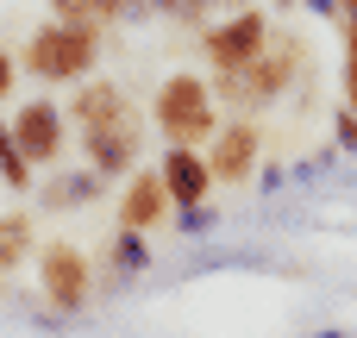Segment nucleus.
<instances>
[{"label": "nucleus", "mask_w": 357, "mask_h": 338, "mask_svg": "<svg viewBox=\"0 0 357 338\" xmlns=\"http://www.w3.org/2000/svg\"><path fill=\"white\" fill-rule=\"evenodd\" d=\"M163 207H169L163 176H138V182L126 188V201H119V226H126V232H144V226L163 220Z\"/></svg>", "instance_id": "9"}, {"label": "nucleus", "mask_w": 357, "mask_h": 338, "mask_svg": "<svg viewBox=\"0 0 357 338\" xmlns=\"http://www.w3.org/2000/svg\"><path fill=\"white\" fill-rule=\"evenodd\" d=\"M157 119H163V132L176 138V151H188L201 132H213L207 82H201V75H169V82H163V94H157Z\"/></svg>", "instance_id": "1"}, {"label": "nucleus", "mask_w": 357, "mask_h": 338, "mask_svg": "<svg viewBox=\"0 0 357 338\" xmlns=\"http://www.w3.org/2000/svg\"><path fill=\"white\" fill-rule=\"evenodd\" d=\"M25 56H31V69L50 75V82H56V75H82V69L94 63V31H75V25L56 19V25H44V31L31 38Z\"/></svg>", "instance_id": "2"}, {"label": "nucleus", "mask_w": 357, "mask_h": 338, "mask_svg": "<svg viewBox=\"0 0 357 338\" xmlns=\"http://www.w3.org/2000/svg\"><path fill=\"white\" fill-rule=\"evenodd\" d=\"M339 151H357V113H339Z\"/></svg>", "instance_id": "15"}, {"label": "nucleus", "mask_w": 357, "mask_h": 338, "mask_svg": "<svg viewBox=\"0 0 357 338\" xmlns=\"http://www.w3.org/2000/svg\"><path fill=\"white\" fill-rule=\"evenodd\" d=\"M264 44H270L264 13H238V19H226V25H213V31H207V56H213L226 75L251 69V63L264 56Z\"/></svg>", "instance_id": "3"}, {"label": "nucleus", "mask_w": 357, "mask_h": 338, "mask_svg": "<svg viewBox=\"0 0 357 338\" xmlns=\"http://www.w3.org/2000/svg\"><path fill=\"white\" fill-rule=\"evenodd\" d=\"M345 113H357V31H345Z\"/></svg>", "instance_id": "14"}, {"label": "nucleus", "mask_w": 357, "mask_h": 338, "mask_svg": "<svg viewBox=\"0 0 357 338\" xmlns=\"http://www.w3.org/2000/svg\"><path fill=\"white\" fill-rule=\"evenodd\" d=\"M107 257H119V270L132 276V270H144V245H138V232H119V245H107Z\"/></svg>", "instance_id": "12"}, {"label": "nucleus", "mask_w": 357, "mask_h": 338, "mask_svg": "<svg viewBox=\"0 0 357 338\" xmlns=\"http://www.w3.org/2000/svg\"><path fill=\"white\" fill-rule=\"evenodd\" d=\"M251 157H257V125H232V132H220V144H213V176L220 182H238L245 169H251Z\"/></svg>", "instance_id": "10"}, {"label": "nucleus", "mask_w": 357, "mask_h": 338, "mask_svg": "<svg viewBox=\"0 0 357 338\" xmlns=\"http://www.w3.org/2000/svg\"><path fill=\"white\" fill-rule=\"evenodd\" d=\"M6 82H13V56L0 50V94H6Z\"/></svg>", "instance_id": "16"}, {"label": "nucleus", "mask_w": 357, "mask_h": 338, "mask_svg": "<svg viewBox=\"0 0 357 338\" xmlns=\"http://www.w3.org/2000/svg\"><path fill=\"white\" fill-rule=\"evenodd\" d=\"M75 119H82V132H132L126 94H119L113 82H94V88L75 100Z\"/></svg>", "instance_id": "8"}, {"label": "nucleus", "mask_w": 357, "mask_h": 338, "mask_svg": "<svg viewBox=\"0 0 357 338\" xmlns=\"http://www.w3.org/2000/svg\"><path fill=\"white\" fill-rule=\"evenodd\" d=\"M0 151H13V132H0Z\"/></svg>", "instance_id": "18"}, {"label": "nucleus", "mask_w": 357, "mask_h": 338, "mask_svg": "<svg viewBox=\"0 0 357 338\" xmlns=\"http://www.w3.org/2000/svg\"><path fill=\"white\" fill-rule=\"evenodd\" d=\"M44 295H50V307H63V314L88 301V263H82L75 245H50V251H44Z\"/></svg>", "instance_id": "5"}, {"label": "nucleus", "mask_w": 357, "mask_h": 338, "mask_svg": "<svg viewBox=\"0 0 357 338\" xmlns=\"http://www.w3.org/2000/svg\"><path fill=\"white\" fill-rule=\"evenodd\" d=\"M82 138H88V163L100 176H113V169L132 163V132H82Z\"/></svg>", "instance_id": "11"}, {"label": "nucleus", "mask_w": 357, "mask_h": 338, "mask_svg": "<svg viewBox=\"0 0 357 338\" xmlns=\"http://www.w3.org/2000/svg\"><path fill=\"white\" fill-rule=\"evenodd\" d=\"M345 31H357V0H351V6H345Z\"/></svg>", "instance_id": "17"}, {"label": "nucleus", "mask_w": 357, "mask_h": 338, "mask_svg": "<svg viewBox=\"0 0 357 338\" xmlns=\"http://www.w3.org/2000/svg\"><path fill=\"white\" fill-rule=\"evenodd\" d=\"M289 69H295V44L282 38L270 56H257L251 69H238V75L226 82V94H232V100H245V94H276V88L289 82Z\"/></svg>", "instance_id": "7"}, {"label": "nucleus", "mask_w": 357, "mask_h": 338, "mask_svg": "<svg viewBox=\"0 0 357 338\" xmlns=\"http://www.w3.org/2000/svg\"><path fill=\"white\" fill-rule=\"evenodd\" d=\"M157 176H163V188H169V201H176V207H201V201H207V188H213V163H207V157H195V151H169Z\"/></svg>", "instance_id": "6"}, {"label": "nucleus", "mask_w": 357, "mask_h": 338, "mask_svg": "<svg viewBox=\"0 0 357 338\" xmlns=\"http://www.w3.org/2000/svg\"><path fill=\"white\" fill-rule=\"evenodd\" d=\"M13 151H19L25 163H50V157H63V113H56L50 100L19 107V119H13Z\"/></svg>", "instance_id": "4"}, {"label": "nucleus", "mask_w": 357, "mask_h": 338, "mask_svg": "<svg viewBox=\"0 0 357 338\" xmlns=\"http://www.w3.org/2000/svg\"><path fill=\"white\" fill-rule=\"evenodd\" d=\"M19 251H25V220H0V270L19 263Z\"/></svg>", "instance_id": "13"}]
</instances>
